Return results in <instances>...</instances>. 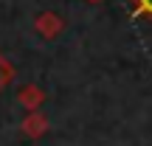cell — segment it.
Returning <instances> with one entry per match:
<instances>
[{
  "label": "cell",
  "mask_w": 152,
  "mask_h": 146,
  "mask_svg": "<svg viewBox=\"0 0 152 146\" xmlns=\"http://www.w3.org/2000/svg\"><path fill=\"white\" fill-rule=\"evenodd\" d=\"M144 11H149V14H152V0H144Z\"/></svg>",
  "instance_id": "6da1fadb"
}]
</instances>
